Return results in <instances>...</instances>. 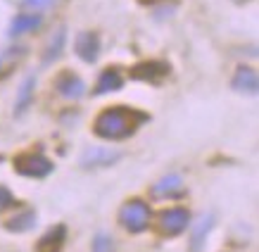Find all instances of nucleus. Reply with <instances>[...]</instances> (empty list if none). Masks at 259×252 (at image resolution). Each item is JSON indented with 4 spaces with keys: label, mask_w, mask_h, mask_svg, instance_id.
Segmentation results:
<instances>
[{
    "label": "nucleus",
    "mask_w": 259,
    "mask_h": 252,
    "mask_svg": "<svg viewBox=\"0 0 259 252\" xmlns=\"http://www.w3.org/2000/svg\"><path fill=\"white\" fill-rule=\"evenodd\" d=\"M150 119V114L136 110V107H126V105H114L102 110L93 121L95 136H100L105 141H124L128 136H134L138 131V126H143Z\"/></svg>",
    "instance_id": "1"
},
{
    "label": "nucleus",
    "mask_w": 259,
    "mask_h": 252,
    "mask_svg": "<svg viewBox=\"0 0 259 252\" xmlns=\"http://www.w3.org/2000/svg\"><path fill=\"white\" fill-rule=\"evenodd\" d=\"M150 219H152V209L148 207V202H143L138 197L124 202L119 209V224L128 233H143L150 226Z\"/></svg>",
    "instance_id": "2"
},
{
    "label": "nucleus",
    "mask_w": 259,
    "mask_h": 252,
    "mask_svg": "<svg viewBox=\"0 0 259 252\" xmlns=\"http://www.w3.org/2000/svg\"><path fill=\"white\" fill-rule=\"evenodd\" d=\"M15 172L29 179H43L53 172V162L40 155V152H24L19 157H15Z\"/></svg>",
    "instance_id": "3"
},
{
    "label": "nucleus",
    "mask_w": 259,
    "mask_h": 252,
    "mask_svg": "<svg viewBox=\"0 0 259 252\" xmlns=\"http://www.w3.org/2000/svg\"><path fill=\"white\" fill-rule=\"evenodd\" d=\"M157 224L164 236H179V233H183V231L188 229L190 214L183 207H171V209H164V212L159 214Z\"/></svg>",
    "instance_id": "4"
},
{
    "label": "nucleus",
    "mask_w": 259,
    "mask_h": 252,
    "mask_svg": "<svg viewBox=\"0 0 259 252\" xmlns=\"http://www.w3.org/2000/svg\"><path fill=\"white\" fill-rule=\"evenodd\" d=\"M166 74H169V64H164V62H143V64H136L134 69H131V79L157 83V81L164 79Z\"/></svg>",
    "instance_id": "5"
},
{
    "label": "nucleus",
    "mask_w": 259,
    "mask_h": 252,
    "mask_svg": "<svg viewBox=\"0 0 259 252\" xmlns=\"http://www.w3.org/2000/svg\"><path fill=\"white\" fill-rule=\"evenodd\" d=\"M76 55L83 60V62H95L98 60V50H100V38L95 36L93 31H81L76 36Z\"/></svg>",
    "instance_id": "6"
},
{
    "label": "nucleus",
    "mask_w": 259,
    "mask_h": 252,
    "mask_svg": "<svg viewBox=\"0 0 259 252\" xmlns=\"http://www.w3.org/2000/svg\"><path fill=\"white\" fill-rule=\"evenodd\" d=\"M64 240H67V229L62 224L60 226H53V229L43 233L38 243H36V252H60L62 250Z\"/></svg>",
    "instance_id": "7"
},
{
    "label": "nucleus",
    "mask_w": 259,
    "mask_h": 252,
    "mask_svg": "<svg viewBox=\"0 0 259 252\" xmlns=\"http://www.w3.org/2000/svg\"><path fill=\"white\" fill-rule=\"evenodd\" d=\"M233 88L236 91H243V93H257L259 88V79H257V71L252 69V67H240L236 71V76H233Z\"/></svg>",
    "instance_id": "8"
},
{
    "label": "nucleus",
    "mask_w": 259,
    "mask_h": 252,
    "mask_svg": "<svg viewBox=\"0 0 259 252\" xmlns=\"http://www.w3.org/2000/svg\"><path fill=\"white\" fill-rule=\"evenodd\" d=\"M40 26V15L36 12H22V15L15 17V22L10 26V36H22V33L36 31Z\"/></svg>",
    "instance_id": "9"
},
{
    "label": "nucleus",
    "mask_w": 259,
    "mask_h": 252,
    "mask_svg": "<svg viewBox=\"0 0 259 252\" xmlns=\"http://www.w3.org/2000/svg\"><path fill=\"white\" fill-rule=\"evenodd\" d=\"M119 159V152H112V150H102V148H93L88 150L86 155L81 157V164L83 166H107L112 162Z\"/></svg>",
    "instance_id": "10"
},
{
    "label": "nucleus",
    "mask_w": 259,
    "mask_h": 252,
    "mask_svg": "<svg viewBox=\"0 0 259 252\" xmlns=\"http://www.w3.org/2000/svg\"><path fill=\"white\" fill-rule=\"evenodd\" d=\"M121 83H124V79H121L119 69H114V67H107V69L100 74L98 83H95V93L102 95V93H110V91H119V88H121Z\"/></svg>",
    "instance_id": "11"
},
{
    "label": "nucleus",
    "mask_w": 259,
    "mask_h": 252,
    "mask_svg": "<svg viewBox=\"0 0 259 252\" xmlns=\"http://www.w3.org/2000/svg\"><path fill=\"white\" fill-rule=\"evenodd\" d=\"M83 81L79 79V76H74V74H64V76H60L57 79V91H60V95H64V98H81L83 95Z\"/></svg>",
    "instance_id": "12"
},
{
    "label": "nucleus",
    "mask_w": 259,
    "mask_h": 252,
    "mask_svg": "<svg viewBox=\"0 0 259 252\" xmlns=\"http://www.w3.org/2000/svg\"><path fill=\"white\" fill-rule=\"evenodd\" d=\"M36 226V212L33 209H26V212L17 214L5 224V229L12 231V233H24V231H31Z\"/></svg>",
    "instance_id": "13"
},
{
    "label": "nucleus",
    "mask_w": 259,
    "mask_h": 252,
    "mask_svg": "<svg viewBox=\"0 0 259 252\" xmlns=\"http://www.w3.org/2000/svg\"><path fill=\"white\" fill-rule=\"evenodd\" d=\"M181 190V179L179 176H164L162 181H157L155 186H152V195L157 197H169V195H176Z\"/></svg>",
    "instance_id": "14"
},
{
    "label": "nucleus",
    "mask_w": 259,
    "mask_h": 252,
    "mask_svg": "<svg viewBox=\"0 0 259 252\" xmlns=\"http://www.w3.org/2000/svg\"><path fill=\"white\" fill-rule=\"evenodd\" d=\"M33 83H36V79L33 76H29V79L22 83V88H19V98H17V114H22L24 110H26V105H29V98H31V91H33Z\"/></svg>",
    "instance_id": "15"
},
{
    "label": "nucleus",
    "mask_w": 259,
    "mask_h": 252,
    "mask_svg": "<svg viewBox=\"0 0 259 252\" xmlns=\"http://www.w3.org/2000/svg\"><path fill=\"white\" fill-rule=\"evenodd\" d=\"M62 43H64V31L60 29V31L53 36V40H50V46H48V53H46V62H53V60H57L60 57V53H62Z\"/></svg>",
    "instance_id": "16"
},
{
    "label": "nucleus",
    "mask_w": 259,
    "mask_h": 252,
    "mask_svg": "<svg viewBox=\"0 0 259 252\" xmlns=\"http://www.w3.org/2000/svg\"><path fill=\"white\" fill-rule=\"evenodd\" d=\"M209 229H212V217H204V219L197 224V231H195V236H193V250H200V245H202V236Z\"/></svg>",
    "instance_id": "17"
},
{
    "label": "nucleus",
    "mask_w": 259,
    "mask_h": 252,
    "mask_svg": "<svg viewBox=\"0 0 259 252\" xmlns=\"http://www.w3.org/2000/svg\"><path fill=\"white\" fill-rule=\"evenodd\" d=\"M91 252H114V243H112L110 236H105V233H100V236H95L93 240V250Z\"/></svg>",
    "instance_id": "18"
},
{
    "label": "nucleus",
    "mask_w": 259,
    "mask_h": 252,
    "mask_svg": "<svg viewBox=\"0 0 259 252\" xmlns=\"http://www.w3.org/2000/svg\"><path fill=\"white\" fill-rule=\"evenodd\" d=\"M15 205H17L15 195L5 186H0V212H5V209H10V207H15Z\"/></svg>",
    "instance_id": "19"
},
{
    "label": "nucleus",
    "mask_w": 259,
    "mask_h": 252,
    "mask_svg": "<svg viewBox=\"0 0 259 252\" xmlns=\"http://www.w3.org/2000/svg\"><path fill=\"white\" fill-rule=\"evenodd\" d=\"M53 0H24V5L26 8H31V10H40V8H48Z\"/></svg>",
    "instance_id": "20"
},
{
    "label": "nucleus",
    "mask_w": 259,
    "mask_h": 252,
    "mask_svg": "<svg viewBox=\"0 0 259 252\" xmlns=\"http://www.w3.org/2000/svg\"><path fill=\"white\" fill-rule=\"evenodd\" d=\"M236 3H247V0H236Z\"/></svg>",
    "instance_id": "21"
}]
</instances>
